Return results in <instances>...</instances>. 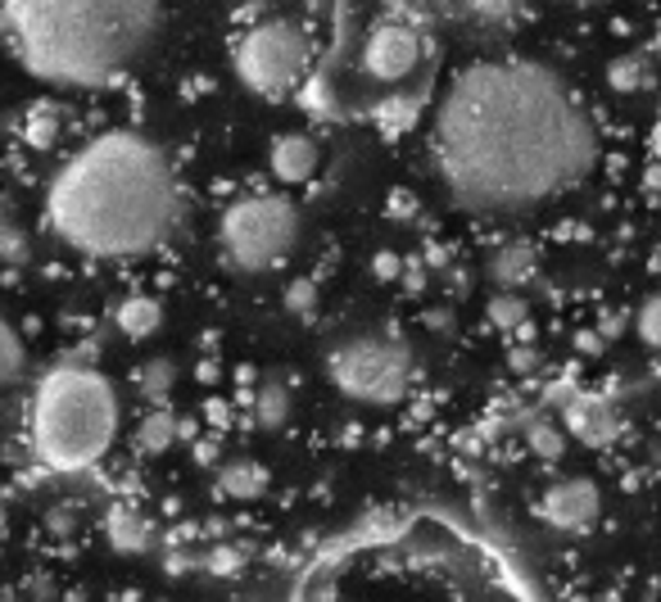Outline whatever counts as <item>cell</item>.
I'll return each mask as SVG.
<instances>
[{"mask_svg": "<svg viewBox=\"0 0 661 602\" xmlns=\"http://www.w3.org/2000/svg\"><path fill=\"white\" fill-rule=\"evenodd\" d=\"M326 376L345 399L368 404V408H389L408 395L412 353L399 336L363 330V336H349L326 353Z\"/></svg>", "mask_w": 661, "mask_h": 602, "instance_id": "8992f818", "label": "cell"}, {"mask_svg": "<svg viewBox=\"0 0 661 602\" xmlns=\"http://www.w3.org/2000/svg\"><path fill=\"white\" fill-rule=\"evenodd\" d=\"M598 330H603V340H612V336H621V330H625V317H621V313H608L603 322H598Z\"/></svg>", "mask_w": 661, "mask_h": 602, "instance_id": "f546056e", "label": "cell"}, {"mask_svg": "<svg viewBox=\"0 0 661 602\" xmlns=\"http://www.w3.org/2000/svg\"><path fill=\"white\" fill-rule=\"evenodd\" d=\"M585 5H589V0H585Z\"/></svg>", "mask_w": 661, "mask_h": 602, "instance_id": "836d02e7", "label": "cell"}, {"mask_svg": "<svg viewBox=\"0 0 661 602\" xmlns=\"http://www.w3.org/2000/svg\"><path fill=\"white\" fill-rule=\"evenodd\" d=\"M0 376H5V385H14L23 376V340L10 322L0 326Z\"/></svg>", "mask_w": 661, "mask_h": 602, "instance_id": "7402d4cb", "label": "cell"}, {"mask_svg": "<svg viewBox=\"0 0 661 602\" xmlns=\"http://www.w3.org/2000/svg\"><path fill=\"white\" fill-rule=\"evenodd\" d=\"M317 159H322V149L313 136L304 132H286L273 141V149H267V164H273V177L286 186H299V182H309V177L317 172Z\"/></svg>", "mask_w": 661, "mask_h": 602, "instance_id": "8fae6325", "label": "cell"}, {"mask_svg": "<svg viewBox=\"0 0 661 602\" xmlns=\"http://www.w3.org/2000/svg\"><path fill=\"white\" fill-rule=\"evenodd\" d=\"M422 64V33L404 19H381L363 41V73L372 82H404Z\"/></svg>", "mask_w": 661, "mask_h": 602, "instance_id": "ba28073f", "label": "cell"}, {"mask_svg": "<svg viewBox=\"0 0 661 602\" xmlns=\"http://www.w3.org/2000/svg\"><path fill=\"white\" fill-rule=\"evenodd\" d=\"M389 214H395V218H412L417 214V200L408 191H395V195H389Z\"/></svg>", "mask_w": 661, "mask_h": 602, "instance_id": "4316f807", "label": "cell"}, {"mask_svg": "<svg viewBox=\"0 0 661 602\" xmlns=\"http://www.w3.org/2000/svg\"><path fill=\"white\" fill-rule=\"evenodd\" d=\"M490 322L498 330H513V326H526V299L517 290H498L490 299Z\"/></svg>", "mask_w": 661, "mask_h": 602, "instance_id": "44dd1931", "label": "cell"}, {"mask_svg": "<svg viewBox=\"0 0 661 602\" xmlns=\"http://www.w3.org/2000/svg\"><path fill=\"white\" fill-rule=\"evenodd\" d=\"M177 435H182V421H177L164 404H155L141 417V426H136V448H141V454H149V458H159V454H168V448H172Z\"/></svg>", "mask_w": 661, "mask_h": 602, "instance_id": "2e32d148", "label": "cell"}, {"mask_svg": "<svg viewBox=\"0 0 661 602\" xmlns=\"http://www.w3.org/2000/svg\"><path fill=\"white\" fill-rule=\"evenodd\" d=\"M635 326H639V336H644V340H648L652 349H661V294H652L648 304L639 309Z\"/></svg>", "mask_w": 661, "mask_h": 602, "instance_id": "cb8c5ba5", "label": "cell"}, {"mask_svg": "<svg viewBox=\"0 0 661 602\" xmlns=\"http://www.w3.org/2000/svg\"><path fill=\"white\" fill-rule=\"evenodd\" d=\"M431 164L462 214H530L598 164V128L570 82L539 59L467 64L435 109Z\"/></svg>", "mask_w": 661, "mask_h": 602, "instance_id": "6da1fadb", "label": "cell"}, {"mask_svg": "<svg viewBox=\"0 0 661 602\" xmlns=\"http://www.w3.org/2000/svg\"><path fill=\"white\" fill-rule=\"evenodd\" d=\"M562 421L570 426V435H576L580 444H589V448H603V444H612L621 435V412L608 399H589V395L566 399Z\"/></svg>", "mask_w": 661, "mask_h": 602, "instance_id": "30bf717a", "label": "cell"}, {"mask_svg": "<svg viewBox=\"0 0 661 602\" xmlns=\"http://www.w3.org/2000/svg\"><path fill=\"white\" fill-rule=\"evenodd\" d=\"M576 345H580L585 353H603L608 340H603V330H585V336H576Z\"/></svg>", "mask_w": 661, "mask_h": 602, "instance_id": "f1b7e54d", "label": "cell"}, {"mask_svg": "<svg viewBox=\"0 0 661 602\" xmlns=\"http://www.w3.org/2000/svg\"><path fill=\"white\" fill-rule=\"evenodd\" d=\"M281 299H286V309H290V313L309 317V313H313V304H317V286H313L309 277H299V281H290V286H286V294H281Z\"/></svg>", "mask_w": 661, "mask_h": 602, "instance_id": "603a6c76", "label": "cell"}, {"mask_svg": "<svg viewBox=\"0 0 661 602\" xmlns=\"http://www.w3.org/2000/svg\"><path fill=\"white\" fill-rule=\"evenodd\" d=\"M218 490L236 503H250V498H263L267 490V467L254 462V458H236V462H223L218 471Z\"/></svg>", "mask_w": 661, "mask_h": 602, "instance_id": "5bb4252c", "label": "cell"}, {"mask_svg": "<svg viewBox=\"0 0 661 602\" xmlns=\"http://www.w3.org/2000/svg\"><path fill=\"white\" fill-rule=\"evenodd\" d=\"M109 539H113V549H123V553H136L149 544V526L141 517H132V511H113V521H109Z\"/></svg>", "mask_w": 661, "mask_h": 602, "instance_id": "d6986e66", "label": "cell"}, {"mask_svg": "<svg viewBox=\"0 0 661 602\" xmlns=\"http://www.w3.org/2000/svg\"><path fill=\"white\" fill-rule=\"evenodd\" d=\"M5 258L23 263V236H19V227H5Z\"/></svg>", "mask_w": 661, "mask_h": 602, "instance_id": "83f0119b", "label": "cell"}, {"mask_svg": "<svg viewBox=\"0 0 661 602\" xmlns=\"http://www.w3.org/2000/svg\"><path fill=\"white\" fill-rule=\"evenodd\" d=\"M231 64L245 92L263 100H286L309 73V37L290 19H263L236 41Z\"/></svg>", "mask_w": 661, "mask_h": 602, "instance_id": "52a82bcc", "label": "cell"}, {"mask_svg": "<svg viewBox=\"0 0 661 602\" xmlns=\"http://www.w3.org/2000/svg\"><path fill=\"white\" fill-rule=\"evenodd\" d=\"M113 326L123 330L128 340H145V336H155V330L164 326V304H159V299H149V294H132V299L118 304Z\"/></svg>", "mask_w": 661, "mask_h": 602, "instance_id": "4fadbf2b", "label": "cell"}, {"mask_svg": "<svg viewBox=\"0 0 661 602\" xmlns=\"http://www.w3.org/2000/svg\"><path fill=\"white\" fill-rule=\"evenodd\" d=\"M513 368H517V372H530V368H534V353H530V349H513Z\"/></svg>", "mask_w": 661, "mask_h": 602, "instance_id": "4dcf8cb0", "label": "cell"}, {"mask_svg": "<svg viewBox=\"0 0 661 602\" xmlns=\"http://www.w3.org/2000/svg\"><path fill=\"white\" fill-rule=\"evenodd\" d=\"M299 236H304V218L286 195H245L227 204V214L218 222V240L231 267L240 273H273L281 267Z\"/></svg>", "mask_w": 661, "mask_h": 602, "instance_id": "5b68a950", "label": "cell"}, {"mask_svg": "<svg viewBox=\"0 0 661 602\" xmlns=\"http://www.w3.org/2000/svg\"><path fill=\"white\" fill-rule=\"evenodd\" d=\"M608 82L616 86V92H635V86L644 82V64L639 59H616V64L608 69Z\"/></svg>", "mask_w": 661, "mask_h": 602, "instance_id": "d4e9b609", "label": "cell"}, {"mask_svg": "<svg viewBox=\"0 0 661 602\" xmlns=\"http://www.w3.org/2000/svg\"><path fill=\"white\" fill-rule=\"evenodd\" d=\"M648 186H657V191H661V164H657V168L648 172Z\"/></svg>", "mask_w": 661, "mask_h": 602, "instance_id": "d6a6232c", "label": "cell"}, {"mask_svg": "<svg viewBox=\"0 0 661 602\" xmlns=\"http://www.w3.org/2000/svg\"><path fill=\"white\" fill-rule=\"evenodd\" d=\"M10 50L59 92H109L164 41V0H5Z\"/></svg>", "mask_w": 661, "mask_h": 602, "instance_id": "3957f363", "label": "cell"}, {"mask_svg": "<svg viewBox=\"0 0 661 602\" xmlns=\"http://www.w3.org/2000/svg\"><path fill=\"white\" fill-rule=\"evenodd\" d=\"M27 448L50 471L96 467L118 440L113 381L92 363V353H69L37 381L27 399Z\"/></svg>", "mask_w": 661, "mask_h": 602, "instance_id": "277c9868", "label": "cell"}, {"mask_svg": "<svg viewBox=\"0 0 661 602\" xmlns=\"http://www.w3.org/2000/svg\"><path fill=\"white\" fill-rule=\"evenodd\" d=\"M182 214L172 159L145 132L113 128L64 159L46 186V227L82 258L155 254Z\"/></svg>", "mask_w": 661, "mask_h": 602, "instance_id": "7a4b0ae2", "label": "cell"}, {"mask_svg": "<svg viewBox=\"0 0 661 602\" xmlns=\"http://www.w3.org/2000/svg\"><path fill=\"white\" fill-rule=\"evenodd\" d=\"M172 385H177V363H172V358H145V363L136 368V389L149 404H168Z\"/></svg>", "mask_w": 661, "mask_h": 602, "instance_id": "e0dca14e", "label": "cell"}, {"mask_svg": "<svg viewBox=\"0 0 661 602\" xmlns=\"http://www.w3.org/2000/svg\"><path fill=\"white\" fill-rule=\"evenodd\" d=\"M200 376H204V381L218 376V363H214V358H204V363H200Z\"/></svg>", "mask_w": 661, "mask_h": 602, "instance_id": "1f68e13d", "label": "cell"}, {"mask_svg": "<svg viewBox=\"0 0 661 602\" xmlns=\"http://www.w3.org/2000/svg\"><path fill=\"white\" fill-rule=\"evenodd\" d=\"M240 404H250V412H254V421L263 431H281L290 421L295 395H290L286 381H263L259 389H240Z\"/></svg>", "mask_w": 661, "mask_h": 602, "instance_id": "7c38bea8", "label": "cell"}, {"mask_svg": "<svg viewBox=\"0 0 661 602\" xmlns=\"http://www.w3.org/2000/svg\"><path fill=\"white\" fill-rule=\"evenodd\" d=\"M23 136H27V145H37V149L55 145V136H59V109L55 105H37L33 113H27Z\"/></svg>", "mask_w": 661, "mask_h": 602, "instance_id": "ffe728a7", "label": "cell"}, {"mask_svg": "<svg viewBox=\"0 0 661 602\" xmlns=\"http://www.w3.org/2000/svg\"><path fill=\"white\" fill-rule=\"evenodd\" d=\"M372 267H376V277H381V281H399V273H404L399 254H389V250H385V254H376V263H372Z\"/></svg>", "mask_w": 661, "mask_h": 602, "instance_id": "484cf974", "label": "cell"}, {"mask_svg": "<svg viewBox=\"0 0 661 602\" xmlns=\"http://www.w3.org/2000/svg\"><path fill=\"white\" fill-rule=\"evenodd\" d=\"M603 517V494L589 475H566V480H553L539 498V521L557 534H585L593 530V521Z\"/></svg>", "mask_w": 661, "mask_h": 602, "instance_id": "9c48e42d", "label": "cell"}, {"mask_svg": "<svg viewBox=\"0 0 661 602\" xmlns=\"http://www.w3.org/2000/svg\"><path fill=\"white\" fill-rule=\"evenodd\" d=\"M526 448L539 462H557L566 454V435L557 421H534V426H526Z\"/></svg>", "mask_w": 661, "mask_h": 602, "instance_id": "ac0fdd59", "label": "cell"}, {"mask_svg": "<svg viewBox=\"0 0 661 602\" xmlns=\"http://www.w3.org/2000/svg\"><path fill=\"white\" fill-rule=\"evenodd\" d=\"M490 277L503 286V290H517L534 277V250L521 245V240H513V245H498L490 254Z\"/></svg>", "mask_w": 661, "mask_h": 602, "instance_id": "9a60e30c", "label": "cell"}]
</instances>
